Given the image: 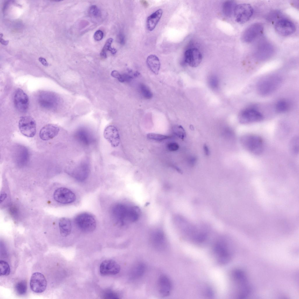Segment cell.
Instances as JSON below:
<instances>
[{
    "label": "cell",
    "instance_id": "16",
    "mask_svg": "<svg viewBox=\"0 0 299 299\" xmlns=\"http://www.w3.org/2000/svg\"><path fill=\"white\" fill-rule=\"evenodd\" d=\"M202 55L197 48H192L187 50L184 54L185 63L192 67H196L201 63Z\"/></svg>",
    "mask_w": 299,
    "mask_h": 299
},
{
    "label": "cell",
    "instance_id": "17",
    "mask_svg": "<svg viewBox=\"0 0 299 299\" xmlns=\"http://www.w3.org/2000/svg\"><path fill=\"white\" fill-rule=\"evenodd\" d=\"M120 270L119 265L112 260H104L100 265V273L103 276L115 275L119 272Z\"/></svg>",
    "mask_w": 299,
    "mask_h": 299
},
{
    "label": "cell",
    "instance_id": "19",
    "mask_svg": "<svg viewBox=\"0 0 299 299\" xmlns=\"http://www.w3.org/2000/svg\"><path fill=\"white\" fill-rule=\"evenodd\" d=\"M88 165L86 163H82L75 169L69 172V174L73 178L80 182L85 181L88 178L89 174Z\"/></svg>",
    "mask_w": 299,
    "mask_h": 299
},
{
    "label": "cell",
    "instance_id": "50",
    "mask_svg": "<svg viewBox=\"0 0 299 299\" xmlns=\"http://www.w3.org/2000/svg\"><path fill=\"white\" fill-rule=\"evenodd\" d=\"M3 36V34L2 33H1L0 34V38H1Z\"/></svg>",
    "mask_w": 299,
    "mask_h": 299
},
{
    "label": "cell",
    "instance_id": "12",
    "mask_svg": "<svg viewBox=\"0 0 299 299\" xmlns=\"http://www.w3.org/2000/svg\"><path fill=\"white\" fill-rule=\"evenodd\" d=\"M263 26L260 23H255L249 26L244 31L241 39L244 42H251L258 37L263 33Z\"/></svg>",
    "mask_w": 299,
    "mask_h": 299
},
{
    "label": "cell",
    "instance_id": "24",
    "mask_svg": "<svg viewBox=\"0 0 299 299\" xmlns=\"http://www.w3.org/2000/svg\"><path fill=\"white\" fill-rule=\"evenodd\" d=\"M163 10L159 9L149 16L147 18V27L150 31H152L155 27L161 17Z\"/></svg>",
    "mask_w": 299,
    "mask_h": 299
},
{
    "label": "cell",
    "instance_id": "31",
    "mask_svg": "<svg viewBox=\"0 0 299 299\" xmlns=\"http://www.w3.org/2000/svg\"><path fill=\"white\" fill-rule=\"evenodd\" d=\"M236 4L232 1H225L223 5V10L224 13L227 16H230L234 12Z\"/></svg>",
    "mask_w": 299,
    "mask_h": 299
},
{
    "label": "cell",
    "instance_id": "43",
    "mask_svg": "<svg viewBox=\"0 0 299 299\" xmlns=\"http://www.w3.org/2000/svg\"><path fill=\"white\" fill-rule=\"evenodd\" d=\"M118 42L121 44H124L125 42V38L124 36L121 34H119L118 36Z\"/></svg>",
    "mask_w": 299,
    "mask_h": 299
},
{
    "label": "cell",
    "instance_id": "11",
    "mask_svg": "<svg viewBox=\"0 0 299 299\" xmlns=\"http://www.w3.org/2000/svg\"><path fill=\"white\" fill-rule=\"evenodd\" d=\"M53 198L58 202L62 204H68L76 200L75 194L70 190L65 187L58 188L54 192Z\"/></svg>",
    "mask_w": 299,
    "mask_h": 299
},
{
    "label": "cell",
    "instance_id": "22",
    "mask_svg": "<svg viewBox=\"0 0 299 299\" xmlns=\"http://www.w3.org/2000/svg\"><path fill=\"white\" fill-rule=\"evenodd\" d=\"M273 48L270 44L264 42L258 46L255 52V56L257 59L264 60L269 58L272 53Z\"/></svg>",
    "mask_w": 299,
    "mask_h": 299
},
{
    "label": "cell",
    "instance_id": "47",
    "mask_svg": "<svg viewBox=\"0 0 299 299\" xmlns=\"http://www.w3.org/2000/svg\"><path fill=\"white\" fill-rule=\"evenodd\" d=\"M203 148L205 154L207 156L209 155L210 152L209 148L207 145L206 144H204V145Z\"/></svg>",
    "mask_w": 299,
    "mask_h": 299
},
{
    "label": "cell",
    "instance_id": "14",
    "mask_svg": "<svg viewBox=\"0 0 299 299\" xmlns=\"http://www.w3.org/2000/svg\"><path fill=\"white\" fill-rule=\"evenodd\" d=\"M47 281L44 275L39 272L34 273L32 275L30 282L31 290L37 293L44 292L46 289Z\"/></svg>",
    "mask_w": 299,
    "mask_h": 299
},
{
    "label": "cell",
    "instance_id": "25",
    "mask_svg": "<svg viewBox=\"0 0 299 299\" xmlns=\"http://www.w3.org/2000/svg\"><path fill=\"white\" fill-rule=\"evenodd\" d=\"M146 62L150 70L154 74H157L160 67V62L158 58L155 55H150L147 57Z\"/></svg>",
    "mask_w": 299,
    "mask_h": 299
},
{
    "label": "cell",
    "instance_id": "1",
    "mask_svg": "<svg viewBox=\"0 0 299 299\" xmlns=\"http://www.w3.org/2000/svg\"><path fill=\"white\" fill-rule=\"evenodd\" d=\"M140 211L137 206L119 203L113 206L111 213L116 223L124 226L137 221L140 216Z\"/></svg>",
    "mask_w": 299,
    "mask_h": 299
},
{
    "label": "cell",
    "instance_id": "39",
    "mask_svg": "<svg viewBox=\"0 0 299 299\" xmlns=\"http://www.w3.org/2000/svg\"><path fill=\"white\" fill-rule=\"evenodd\" d=\"M209 83L211 87L213 89H216L218 87L219 81L217 77L215 76H213L210 77Z\"/></svg>",
    "mask_w": 299,
    "mask_h": 299
},
{
    "label": "cell",
    "instance_id": "8",
    "mask_svg": "<svg viewBox=\"0 0 299 299\" xmlns=\"http://www.w3.org/2000/svg\"><path fill=\"white\" fill-rule=\"evenodd\" d=\"M19 130L24 135L28 137H32L36 132V124L34 119L29 116H22L18 123Z\"/></svg>",
    "mask_w": 299,
    "mask_h": 299
},
{
    "label": "cell",
    "instance_id": "5",
    "mask_svg": "<svg viewBox=\"0 0 299 299\" xmlns=\"http://www.w3.org/2000/svg\"><path fill=\"white\" fill-rule=\"evenodd\" d=\"M74 221L77 227L85 232H93L96 227V222L94 216L86 212L77 215L74 218Z\"/></svg>",
    "mask_w": 299,
    "mask_h": 299
},
{
    "label": "cell",
    "instance_id": "23",
    "mask_svg": "<svg viewBox=\"0 0 299 299\" xmlns=\"http://www.w3.org/2000/svg\"><path fill=\"white\" fill-rule=\"evenodd\" d=\"M151 241L154 247L159 249H162L165 246L166 241L163 232L161 230H157L154 232L152 234Z\"/></svg>",
    "mask_w": 299,
    "mask_h": 299
},
{
    "label": "cell",
    "instance_id": "38",
    "mask_svg": "<svg viewBox=\"0 0 299 299\" xmlns=\"http://www.w3.org/2000/svg\"><path fill=\"white\" fill-rule=\"evenodd\" d=\"M174 133L177 137L182 139L185 135V133L182 127L180 126H177L173 128Z\"/></svg>",
    "mask_w": 299,
    "mask_h": 299
},
{
    "label": "cell",
    "instance_id": "7",
    "mask_svg": "<svg viewBox=\"0 0 299 299\" xmlns=\"http://www.w3.org/2000/svg\"><path fill=\"white\" fill-rule=\"evenodd\" d=\"M253 12V9L250 4H241L236 5L234 14L237 22L243 24L250 19Z\"/></svg>",
    "mask_w": 299,
    "mask_h": 299
},
{
    "label": "cell",
    "instance_id": "36",
    "mask_svg": "<svg viewBox=\"0 0 299 299\" xmlns=\"http://www.w3.org/2000/svg\"><path fill=\"white\" fill-rule=\"evenodd\" d=\"M147 137L149 139L157 141H162L170 138V136L155 133H149L147 134Z\"/></svg>",
    "mask_w": 299,
    "mask_h": 299
},
{
    "label": "cell",
    "instance_id": "21",
    "mask_svg": "<svg viewBox=\"0 0 299 299\" xmlns=\"http://www.w3.org/2000/svg\"><path fill=\"white\" fill-rule=\"evenodd\" d=\"M170 279L166 276L161 275L158 281L159 292L163 297L168 296L171 292L172 285Z\"/></svg>",
    "mask_w": 299,
    "mask_h": 299
},
{
    "label": "cell",
    "instance_id": "40",
    "mask_svg": "<svg viewBox=\"0 0 299 299\" xmlns=\"http://www.w3.org/2000/svg\"><path fill=\"white\" fill-rule=\"evenodd\" d=\"M103 298L107 299H119V298L116 293L113 292H106L104 294Z\"/></svg>",
    "mask_w": 299,
    "mask_h": 299
},
{
    "label": "cell",
    "instance_id": "13",
    "mask_svg": "<svg viewBox=\"0 0 299 299\" xmlns=\"http://www.w3.org/2000/svg\"><path fill=\"white\" fill-rule=\"evenodd\" d=\"M274 28L278 34L284 36L291 35L296 30V27L294 23L291 21L285 18L278 20L275 24Z\"/></svg>",
    "mask_w": 299,
    "mask_h": 299
},
{
    "label": "cell",
    "instance_id": "18",
    "mask_svg": "<svg viewBox=\"0 0 299 299\" xmlns=\"http://www.w3.org/2000/svg\"><path fill=\"white\" fill-rule=\"evenodd\" d=\"M104 136L113 147H118L120 143L119 135L117 128L113 125L107 126L104 131Z\"/></svg>",
    "mask_w": 299,
    "mask_h": 299
},
{
    "label": "cell",
    "instance_id": "35",
    "mask_svg": "<svg viewBox=\"0 0 299 299\" xmlns=\"http://www.w3.org/2000/svg\"><path fill=\"white\" fill-rule=\"evenodd\" d=\"M140 92L142 96L146 99H150L152 96V94L147 86L143 84H140L139 86Z\"/></svg>",
    "mask_w": 299,
    "mask_h": 299
},
{
    "label": "cell",
    "instance_id": "37",
    "mask_svg": "<svg viewBox=\"0 0 299 299\" xmlns=\"http://www.w3.org/2000/svg\"><path fill=\"white\" fill-rule=\"evenodd\" d=\"M88 12L90 15L94 18H98L101 16V11L95 5L91 6L89 8Z\"/></svg>",
    "mask_w": 299,
    "mask_h": 299
},
{
    "label": "cell",
    "instance_id": "42",
    "mask_svg": "<svg viewBox=\"0 0 299 299\" xmlns=\"http://www.w3.org/2000/svg\"><path fill=\"white\" fill-rule=\"evenodd\" d=\"M103 36V33L101 30H98L95 32L93 36L94 39L97 41L101 40Z\"/></svg>",
    "mask_w": 299,
    "mask_h": 299
},
{
    "label": "cell",
    "instance_id": "29",
    "mask_svg": "<svg viewBox=\"0 0 299 299\" xmlns=\"http://www.w3.org/2000/svg\"><path fill=\"white\" fill-rule=\"evenodd\" d=\"M113 40L112 38H110L108 39L106 41L100 53V55L102 58H107V52L108 51H110L112 54H115L116 53L117 50L115 48H112L111 47V44Z\"/></svg>",
    "mask_w": 299,
    "mask_h": 299
},
{
    "label": "cell",
    "instance_id": "20",
    "mask_svg": "<svg viewBox=\"0 0 299 299\" xmlns=\"http://www.w3.org/2000/svg\"><path fill=\"white\" fill-rule=\"evenodd\" d=\"M60 129L55 124H48L44 126L39 132V137L44 140H47L53 138L58 134Z\"/></svg>",
    "mask_w": 299,
    "mask_h": 299
},
{
    "label": "cell",
    "instance_id": "49",
    "mask_svg": "<svg viewBox=\"0 0 299 299\" xmlns=\"http://www.w3.org/2000/svg\"><path fill=\"white\" fill-rule=\"evenodd\" d=\"M141 3L145 7H147L148 6V4L146 1L142 0L140 1Z\"/></svg>",
    "mask_w": 299,
    "mask_h": 299
},
{
    "label": "cell",
    "instance_id": "45",
    "mask_svg": "<svg viewBox=\"0 0 299 299\" xmlns=\"http://www.w3.org/2000/svg\"><path fill=\"white\" fill-rule=\"evenodd\" d=\"M39 60L43 65L45 66H48V63L45 58L40 57L39 58Z\"/></svg>",
    "mask_w": 299,
    "mask_h": 299
},
{
    "label": "cell",
    "instance_id": "26",
    "mask_svg": "<svg viewBox=\"0 0 299 299\" xmlns=\"http://www.w3.org/2000/svg\"><path fill=\"white\" fill-rule=\"evenodd\" d=\"M145 269V265L143 263H138L136 264L130 271V278L132 279H135L140 277L144 274Z\"/></svg>",
    "mask_w": 299,
    "mask_h": 299
},
{
    "label": "cell",
    "instance_id": "28",
    "mask_svg": "<svg viewBox=\"0 0 299 299\" xmlns=\"http://www.w3.org/2000/svg\"><path fill=\"white\" fill-rule=\"evenodd\" d=\"M76 137L80 142L84 145H88L91 142L92 138L90 134L85 129L81 128L78 131Z\"/></svg>",
    "mask_w": 299,
    "mask_h": 299
},
{
    "label": "cell",
    "instance_id": "15",
    "mask_svg": "<svg viewBox=\"0 0 299 299\" xmlns=\"http://www.w3.org/2000/svg\"><path fill=\"white\" fill-rule=\"evenodd\" d=\"M14 103L16 109L20 112H26L29 107V101L27 95L20 88L17 89L14 96Z\"/></svg>",
    "mask_w": 299,
    "mask_h": 299
},
{
    "label": "cell",
    "instance_id": "32",
    "mask_svg": "<svg viewBox=\"0 0 299 299\" xmlns=\"http://www.w3.org/2000/svg\"><path fill=\"white\" fill-rule=\"evenodd\" d=\"M290 107L289 103L287 101L285 100H281L277 103L275 109L277 112L283 113L288 111Z\"/></svg>",
    "mask_w": 299,
    "mask_h": 299
},
{
    "label": "cell",
    "instance_id": "33",
    "mask_svg": "<svg viewBox=\"0 0 299 299\" xmlns=\"http://www.w3.org/2000/svg\"><path fill=\"white\" fill-rule=\"evenodd\" d=\"M290 151L294 154H297L299 152L298 137L295 136L290 141L289 145Z\"/></svg>",
    "mask_w": 299,
    "mask_h": 299
},
{
    "label": "cell",
    "instance_id": "27",
    "mask_svg": "<svg viewBox=\"0 0 299 299\" xmlns=\"http://www.w3.org/2000/svg\"><path fill=\"white\" fill-rule=\"evenodd\" d=\"M59 226L60 234L62 237H66L70 234L72 225L69 218H61L59 221Z\"/></svg>",
    "mask_w": 299,
    "mask_h": 299
},
{
    "label": "cell",
    "instance_id": "10",
    "mask_svg": "<svg viewBox=\"0 0 299 299\" xmlns=\"http://www.w3.org/2000/svg\"><path fill=\"white\" fill-rule=\"evenodd\" d=\"M263 114L258 110L253 108H248L242 111L239 114V120L243 124L257 122L263 119Z\"/></svg>",
    "mask_w": 299,
    "mask_h": 299
},
{
    "label": "cell",
    "instance_id": "48",
    "mask_svg": "<svg viewBox=\"0 0 299 299\" xmlns=\"http://www.w3.org/2000/svg\"><path fill=\"white\" fill-rule=\"evenodd\" d=\"M0 42L2 44L5 46L7 45L9 43L8 40H5L2 38H0Z\"/></svg>",
    "mask_w": 299,
    "mask_h": 299
},
{
    "label": "cell",
    "instance_id": "2",
    "mask_svg": "<svg viewBox=\"0 0 299 299\" xmlns=\"http://www.w3.org/2000/svg\"><path fill=\"white\" fill-rule=\"evenodd\" d=\"M232 277L236 288L237 297L244 298L248 296L251 288L245 273L240 269H235L232 271Z\"/></svg>",
    "mask_w": 299,
    "mask_h": 299
},
{
    "label": "cell",
    "instance_id": "9",
    "mask_svg": "<svg viewBox=\"0 0 299 299\" xmlns=\"http://www.w3.org/2000/svg\"><path fill=\"white\" fill-rule=\"evenodd\" d=\"M58 96L53 93L44 92L41 93L39 96L38 101L42 107L48 109H56L59 103Z\"/></svg>",
    "mask_w": 299,
    "mask_h": 299
},
{
    "label": "cell",
    "instance_id": "41",
    "mask_svg": "<svg viewBox=\"0 0 299 299\" xmlns=\"http://www.w3.org/2000/svg\"><path fill=\"white\" fill-rule=\"evenodd\" d=\"M167 147L170 151H175L178 149L179 146L177 143L173 142L169 143L167 145Z\"/></svg>",
    "mask_w": 299,
    "mask_h": 299
},
{
    "label": "cell",
    "instance_id": "46",
    "mask_svg": "<svg viewBox=\"0 0 299 299\" xmlns=\"http://www.w3.org/2000/svg\"><path fill=\"white\" fill-rule=\"evenodd\" d=\"M120 74L118 71L114 70L112 71L111 73V76L113 77L118 79L119 77Z\"/></svg>",
    "mask_w": 299,
    "mask_h": 299
},
{
    "label": "cell",
    "instance_id": "4",
    "mask_svg": "<svg viewBox=\"0 0 299 299\" xmlns=\"http://www.w3.org/2000/svg\"><path fill=\"white\" fill-rule=\"evenodd\" d=\"M281 82V78L278 76H269L259 82L257 86V91L262 95H268L276 90Z\"/></svg>",
    "mask_w": 299,
    "mask_h": 299
},
{
    "label": "cell",
    "instance_id": "44",
    "mask_svg": "<svg viewBox=\"0 0 299 299\" xmlns=\"http://www.w3.org/2000/svg\"><path fill=\"white\" fill-rule=\"evenodd\" d=\"M278 13L277 12H275V11H274V12H273L271 13H270L269 16V17H270V18L271 17V18L269 19L270 20L271 19L272 20H274L277 19V18H278Z\"/></svg>",
    "mask_w": 299,
    "mask_h": 299
},
{
    "label": "cell",
    "instance_id": "30",
    "mask_svg": "<svg viewBox=\"0 0 299 299\" xmlns=\"http://www.w3.org/2000/svg\"><path fill=\"white\" fill-rule=\"evenodd\" d=\"M15 290L19 295H25L27 291V282L25 280H22L17 282L15 285Z\"/></svg>",
    "mask_w": 299,
    "mask_h": 299
},
{
    "label": "cell",
    "instance_id": "3",
    "mask_svg": "<svg viewBox=\"0 0 299 299\" xmlns=\"http://www.w3.org/2000/svg\"><path fill=\"white\" fill-rule=\"evenodd\" d=\"M241 143L244 148L255 155H259L263 152L264 143L260 136L255 134H248L242 136Z\"/></svg>",
    "mask_w": 299,
    "mask_h": 299
},
{
    "label": "cell",
    "instance_id": "6",
    "mask_svg": "<svg viewBox=\"0 0 299 299\" xmlns=\"http://www.w3.org/2000/svg\"><path fill=\"white\" fill-rule=\"evenodd\" d=\"M214 252L218 262L221 264L227 263L230 260L232 254L228 244L224 241H219L214 246Z\"/></svg>",
    "mask_w": 299,
    "mask_h": 299
},
{
    "label": "cell",
    "instance_id": "34",
    "mask_svg": "<svg viewBox=\"0 0 299 299\" xmlns=\"http://www.w3.org/2000/svg\"><path fill=\"white\" fill-rule=\"evenodd\" d=\"M0 275L8 276L10 274L11 270L9 265L7 262L3 260L0 261Z\"/></svg>",
    "mask_w": 299,
    "mask_h": 299
}]
</instances>
